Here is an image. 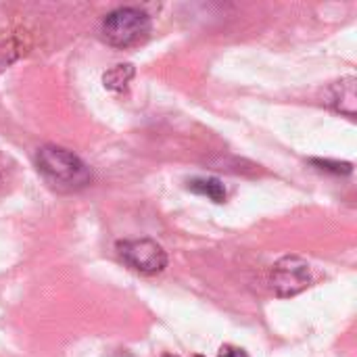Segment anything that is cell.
Wrapping results in <instances>:
<instances>
[{"mask_svg":"<svg viewBox=\"0 0 357 357\" xmlns=\"http://www.w3.org/2000/svg\"><path fill=\"white\" fill-rule=\"evenodd\" d=\"M163 357H178V356H172V354H165V356Z\"/></svg>","mask_w":357,"mask_h":357,"instance_id":"cell-11","label":"cell"},{"mask_svg":"<svg viewBox=\"0 0 357 357\" xmlns=\"http://www.w3.org/2000/svg\"><path fill=\"white\" fill-rule=\"evenodd\" d=\"M218 357H249V356H247L243 349H238V347H230V345H228V347H222V349H220V356Z\"/></svg>","mask_w":357,"mask_h":357,"instance_id":"cell-9","label":"cell"},{"mask_svg":"<svg viewBox=\"0 0 357 357\" xmlns=\"http://www.w3.org/2000/svg\"><path fill=\"white\" fill-rule=\"evenodd\" d=\"M4 178H6V163H4V159L0 157V186H2V182H4Z\"/></svg>","mask_w":357,"mask_h":357,"instance_id":"cell-10","label":"cell"},{"mask_svg":"<svg viewBox=\"0 0 357 357\" xmlns=\"http://www.w3.org/2000/svg\"><path fill=\"white\" fill-rule=\"evenodd\" d=\"M188 190H192L195 195L207 197L209 201H213L218 205H222L228 197L226 186L218 178H192V180H188Z\"/></svg>","mask_w":357,"mask_h":357,"instance_id":"cell-6","label":"cell"},{"mask_svg":"<svg viewBox=\"0 0 357 357\" xmlns=\"http://www.w3.org/2000/svg\"><path fill=\"white\" fill-rule=\"evenodd\" d=\"M132 77H134V67L130 63H119L102 75V84L109 90H123Z\"/></svg>","mask_w":357,"mask_h":357,"instance_id":"cell-7","label":"cell"},{"mask_svg":"<svg viewBox=\"0 0 357 357\" xmlns=\"http://www.w3.org/2000/svg\"><path fill=\"white\" fill-rule=\"evenodd\" d=\"M197 357H201V356H197Z\"/></svg>","mask_w":357,"mask_h":357,"instance_id":"cell-12","label":"cell"},{"mask_svg":"<svg viewBox=\"0 0 357 357\" xmlns=\"http://www.w3.org/2000/svg\"><path fill=\"white\" fill-rule=\"evenodd\" d=\"M117 253L128 268H132L134 272H140L144 276L161 274L167 266L165 249L157 241H151V238L121 241V243H117Z\"/></svg>","mask_w":357,"mask_h":357,"instance_id":"cell-3","label":"cell"},{"mask_svg":"<svg viewBox=\"0 0 357 357\" xmlns=\"http://www.w3.org/2000/svg\"><path fill=\"white\" fill-rule=\"evenodd\" d=\"M314 165H318V169L322 172H331V174H337V176H345V174H351L354 165L351 163H345V161H331V159H312Z\"/></svg>","mask_w":357,"mask_h":357,"instance_id":"cell-8","label":"cell"},{"mask_svg":"<svg viewBox=\"0 0 357 357\" xmlns=\"http://www.w3.org/2000/svg\"><path fill=\"white\" fill-rule=\"evenodd\" d=\"M312 284L310 264L297 255H287L274 264L270 287L278 297H295Z\"/></svg>","mask_w":357,"mask_h":357,"instance_id":"cell-4","label":"cell"},{"mask_svg":"<svg viewBox=\"0 0 357 357\" xmlns=\"http://www.w3.org/2000/svg\"><path fill=\"white\" fill-rule=\"evenodd\" d=\"M102 40L115 48H130L140 44L151 33V17L136 6H121L109 13L100 25Z\"/></svg>","mask_w":357,"mask_h":357,"instance_id":"cell-2","label":"cell"},{"mask_svg":"<svg viewBox=\"0 0 357 357\" xmlns=\"http://www.w3.org/2000/svg\"><path fill=\"white\" fill-rule=\"evenodd\" d=\"M36 167L46 184L59 192H75L92 182V169L75 153L56 144L38 149Z\"/></svg>","mask_w":357,"mask_h":357,"instance_id":"cell-1","label":"cell"},{"mask_svg":"<svg viewBox=\"0 0 357 357\" xmlns=\"http://www.w3.org/2000/svg\"><path fill=\"white\" fill-rule=\"evenodd\" d=\"M331 102L333 107L347 115V117H356L357 109V92H356V77H343L339 79L333 88H331Z\"/></svg>","mask_w":357,"mask_h":357,"instance_id":"cell-5","label":"cell"}]
</instances>
